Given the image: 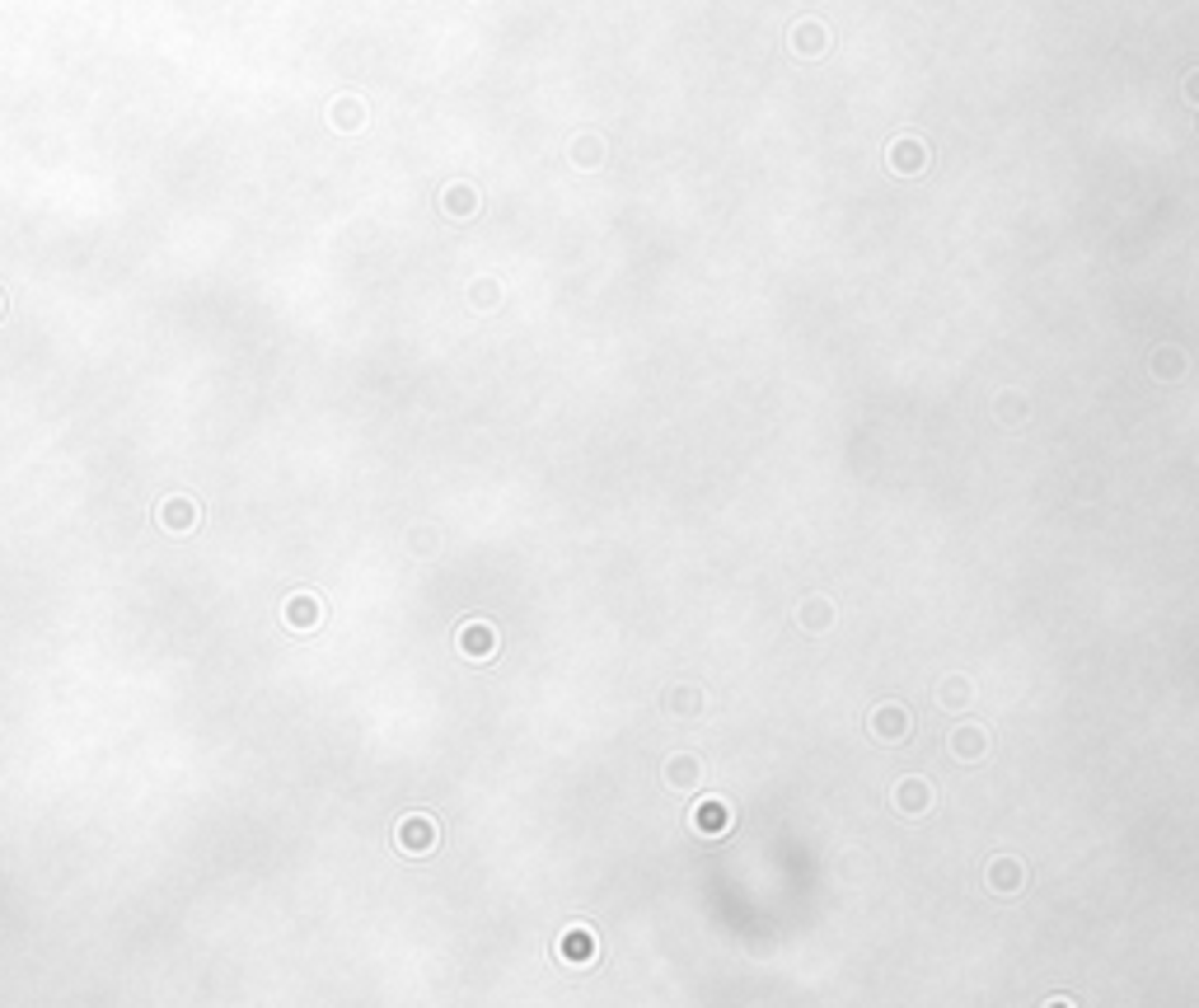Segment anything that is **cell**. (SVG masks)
I'll return each instance as SVG.
<instances>
[{"mask_svg": "<svg viewBox=\"0 0 1199 1008\" xmlns=\"http://www.w3.org/2000/svg\"><path fill=\"white\" fill-rule=\"evenodd\" d=\"M951 751L965 755V760H980L984 751H988V736H984V728H961L951 736Z\"/></svg>", "mask_w": 1199, "mask_h": 1008, "instance_id": "cell-7", "label": "cell"}, {"mask_svg": "<svg viewBox=\"0 0 1199 1008\" xmlns=\"http://www.w3.org/2000/svg\"><path fill=\"white\" fill-rule=\"evenodd\" d=\"M699 812H703V816H699V821H703V826H708V831H721V826H726V821H731V816H726V807H721V802H703V807H699Z\"/></svg>", "mask_w": 1199, "mask_h": 1008, "instance_id": "cell-12", "label": "cell"}, {"mask_svg": "<svg viewBox=\"0 0 1199 1008\" xmlns=\"http://www.w3.org/2000/svg\"><path fill=\"white\" fill-rule=\"evenodd\" d=\"M398 844H403V854H432L437 826H432L427 816H408V821L398 826Z\"/></svg>", "mask_w": 1199, "mask_h": 1008, "instance_id": "cell-2", "label": "cell"}, {"mask_svg": "<svg viewBox=\"0 0 1199 1008\" xmlns=\"http://www.w3.org/2000/svg\"><path fill=\"white\" fill-rule=\"evenodd\" d=\"M1022 882H1026V868H1022L1017 858H998V863H988V887H993V892L1017 896V892H1022Z\"/></svg>", "mask_w": 1199, "mask_h": 1008, "instance_id": "cell-3", "label": "cell"}, {"mask_svg": "<svg viewBox=\"0 0 1199 1008\" xmlns=\"http://www.w3.org/2000/svg\"><path fill=\"white\" fill-rule=\"evenodd\" d=\"M562 957H567L572 966H586V961L596 957V934H591V929H572L567 943H562Z\"/></svg>", "mask_w": 1199, "mask_h": 1008, "instance_id": "cell-5", "label": "cell"}, {"mask_svg": "<svg viewBox=\"0 0 1199 1008\" xmlns=\"http://www.w3.org/2000/svg\"><path fill=\"white\" fill-rule=\"evenodd\" d=\"M802 628H811V633H824L829 628V606H802Z\"/></svg>", "mask_w": 1199, "mask_h": 1008, "instance_id": "cell-10", "label": "cell"}, {"mask_svg": "<svg viewBox=\"0 0 1199 1008\" xmlns=\"http://www.w3.org/2000/svg\"><path fill=\"white\" fill-rule=\"evenodd\" d=\"M1054 1008H1073V1004H1054Z\"/></svg>", "mask_w": 1199, "mask_h": 1008, "instance_id": "cell-13", "label": "cell"}, {"mask_svg": "<svg viewBox=\"0 0 1199 1008\" xmlns=\"http://www.w3.org/2000/svg\"><path fill=\"white\" fill-rule=\"evenodd\" d=\"M286 619H291V628H315V619H319V606L315 601H286Z\"/></svg>", "mask_w": 1199, "mask_h": 1008, "instance_id": "cell-9", "label": "cell"}, {"mask_svg": "<svg viewBox=\"0 0 1199 1008\" xmlns=\"http://www.w3.org/2000/svg\"><path fill=\"white\" fill-rule=\"evenodd\" d=\"M895 807H900V816H924L927 807H932V788L924 779H904V784L895 788Z\"/></svg>", "mask_w": 1199, "mask_h": 1008, "instance_id": "cell-4", "label": "cell"}, {"mask_svg": "<svg viewBox=\"0 0 1199 1008\" xmlns=\"http://www.w3.org/2000/svg\"><path fill=\"white\" fill-rule=\"evenodd\" d=\"M699 774H703V770H699V760H694V755H675V760L665 765V779H670V788H680V792L699 784Z\"/></svg>", "mask_w": 1199, "mask_h": 1008, "instance_id": "cell-6", "label": "cell"}, {"mask_svg": "<svg viewBox=\"0 0 1199 1008\" xmlns=\"http://www.w3.org/2000/svg\"><path fill=\"white\" fill-rule=\"evenodd\" d=\"M872 731H876V741L900 746V741L909 736V713H904L900 704H881V709L872 713Z\"/></svg>", "mask_w": 1199, "mask_h": 1008, "instance_id": "cell-1", "label": "cell"}, {"mask_svg": "<svg viewBox=\"0 0 1199 1008\" xmlns=\"http://www.w3.org/2000/svg\"><path fill=\"white\" fill-rule=\"evenodd\" d=\"M675 713H699L703 709V694L699 689H675V704H670Z\"/></svg>", "mask_w": 1199, "mask_h": 1008, "instance_id": "cell-11", "label": "cell"}, {"mask_svg": "<svg viewBox=\"0 0 1199 1008\" xmlns=\"http://www.w3.org/2000/svg\"><path fill=\"white\" fill-rule=\"evenodd\" d=\"M970 694H975V685H970L965 675L942 680V704H946V709H970Z\"/></svg>", "mask_w": 1199, "mask_h": 1008, "instance_id": "cell-8", "label": "cell"}]
</instances>
